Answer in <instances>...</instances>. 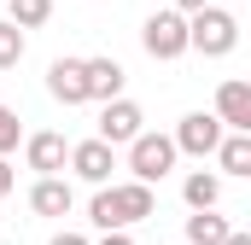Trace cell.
Instances as JSON below:
<instances>
[{"label": "cell", "mask_w": 251, "mask_h": 245, "mask_svg": "<svg viewBox=\"0 0 251 245\" xmlns=\"http://www.w3.org/2000/svg\"><path fill=\"white\" fill-rule=\"evenodd\" d=\"M152 210H158V198H152V187H146V181H105V187H94L88 222H94L100 234H111V228H134V222H146Z\"/></svg>", "instance_id": "1"}, {"label": "cell", "mask_w": 251, "mask_h": 245, "mask_svg": "<svg viewBox=\"0 0 251 245\" xmlns=\"http://www.w3.org/2000/svg\"><path fill=\"white\" fill-rule=\"evenodd\" d=\"M240 47V18L234 12H222V6H199L187 12V53H204V59H228Z\"/></svg>", "instance_id": "2"}, {"label": "cell", "mask_w": 251, "mask_h": 245, "mask_svg": "<svg viewBox=\"0 0 251 245\" xmlns=\"http://www.w3.org/2000/svg\"><path fill=\"white\" fill-rule=\"evenodd\" d=\"M176 158H181V152H176V140H170V134L140 128V134L128 140V175H134V181H146V187L164 181V175L176 170Z\"/></svg>", "instance_id": "3"}, {"label": "cell", "mask_w": 251, "mask_h": 245, "mask_svg": "<svg viewBox=\"0 0 251 245\" xmlns=\"http://www.w3.org/2000/svg\"><path fill=\"white\" fill-rule=\"evenodd\" d=\"M140 47L158 64H176L187 53V12H176V6H170V12H152L146 29H140Z\"/></svg>", "instance_id": "4"}, {"label": "cell", "mask_w": 251, "mask_h": 245, "mask_svg": "<svg viewBox=\"0 0 251 245\" xmlns=\"http://www.w3.org/2000/svg\"><path fill=\"white\" fill-rule=\"evenodd\" d=\"M64 164H70V175H76V181H88V187H105V181H111V170H117V146L94 134V140H76Z\"/></svg>", "instance_id": "5"}, {"label": "cell", "mask_w": 251, "mask_h": 245, "mask_svg": "<svg viewBox=\"0 0 251 245\" xmlns=\"http://www.w3.org/2000/svg\"><path fill=\"white\" fill-rule=\"evenodd\" d=\"M222 134H228V128H222V117H216V111H187V117H181V128H176L170 140H176V152H187V158H210Z\"/></svg>", "instance_id": "6"}, {"label": "cell", "mask_w": 251, "mask_h": 245, "mask_svg": "<svg viewBox=\"0 0 251 245\" xmlns=\"http://www.w3.org/2000/svg\"><path fill=\"white\" fill-rule=\"evenodd\" d=\"M140 128H146V111H140L134 99H123V94H117V99H105V105H100V140L128 146Z\"/></svg>", "instance_id": "7"}, {"label": "cell", "mask_w": 251, "mask_h": 245, "mask_svg": "<svg viewBox=\"0 0 251 245\" xmlns=\"http://www.w3.org/2000/svg\"><path fill=\"white\" fill-rule=\"evenodd\" d=\"M64 158H70V140L53 134V128H41V134H29V140H24V164H29L35 175H59Z\"/></svg>", "instance_id": "8"}, {"label": "cell", "mask_w": 251, "mask_h": 245, "mask_svg": "<svg viewBox=\"0 0 251 245\" xmlns=\"http://www.w3.org/2000/svg\"><path fill=\"white\" fill-rule=\"evenodd\" d=\"M47 94L59 105H88V76H82V59H53L47 64Z\"/></svg>", "instance_id": "9"}, {"label": "cell", "mask_w": 251, "mask_h": 245, "mask_svg": "<svg viewBox=\"0 0 251 245\" xmlns=\"http://www.w3.org/2000/svg\"><path fill=\"white\" fill-rule=\"evenodd\" d=\"M216 117H222V128H251V82L228 76L216 88Z\"/></svg>", "instance_id": "10"}, {"label": "cell", "mask_w": 251, "mask_h": 245, "mask_svg": "<svg viewBox=\"0 0 251 245\" xmlns=\"http://www.w3.org/2000/svg\"><path fill=\"white\" fill-rule=\"evenodd\" d=\"M70 204H76V193H70L64 175H35V187H29V210L35 216H70Z\"/></svg>", "instance_id": "11"}, {"label": "cell", "mask_w": 251, "mask_h": 245, "mask_svg": "<svg viewBox=\"0 0 251 245\" xmlns=\"http://www.w3.org/2000/svg\"><path fill=\"white\" fill-rule=\"evenodd\" d=\"M82 76H88V99H117L123 94V82H128V70L117 59H82Z\"/></svg>", "instance_id": "12"}, {"label": "cell", "mask_w": 251, "mask_h": 245, "mask_svg": "<svg viewBox=\"0 0 251 245\" xmlns=\"http://www.w3.org/2000/svg\"><path fill=\"white\" fill-rule=\"evenodd\" d=\"M210 158H216L222 175H251V128H228Z\"/></svg>", "instance_id": "13"}, {"label": "cell", "mask_w": 251, "mask_h": 245, "mask_svg": "<svg viewBox=\"0 0 251 245\" xmlns=\"http://www.w3.org/2000/svg\"><path fill=\"white\" fill-rule=\"evenodd\" d=\"M228 240V216H216V204L187 216V245H222Z\"/></svg>", "instance_id": "14"}, {"label": "cell", "mask_w": 251, "mask_h": 245, "mask_svg": "<svg viewBox=\"0 0 251 245\" xmlns=\"http://www.w3.org/2000/svg\"><path fill=\"white\" fill-rule=\"evenodd\" d=\"M181 198H187V210L222 204V175H216V170H193L187 181H181Z\"/></svg>", "instance_id": "15"}, {"label": "cell", "mask_w": 251, "mask_h": 245, "mask_svg": "<svg viewBox=\"0 0 251 245\" xmlns=\"http://www.w3.org/2000/svg\"><path fill=\"white\" fill-rule=\"evenodd\" d=\"M29 53V29H18L12 18H0V70H18Z\"/></svg>", "instance_id": "16"}, {"label": "cell", "mask_w": 251, "mask_h": 245, "mask_svg": "<svg viewBox=\"0 0 251 245\" xmlns=\"http://www.w3.org/2000/svg\"><path fill=\"white\" fill-rule=\"evenodd\" d=\"M6 18H12L18 29H41V24L53 18V0H6Z\"/></svg>", "instance_id": "17"}, {"label": "cell", "mask_w": 251, "mask_h": 245, "mask_svg": "<svg viewBox=\"0 0 251 245\" xmlns=\"http://www.w3.org/2000/svg\"><path fill=\"white\" fill-rule=\"evenodd\" d=\"M18 140H24V122H18V111L0 99V158H6V152H18Z\"/></svg>", "instance_id": "18"}, {"label": "cell", "mask_w": 251, "mask_h": 245, "mask_svg": "<svg viewBox=\"0 0 251 245\" xmlns=\"http://www.w3.org/2000/svg\"><path fill=\"white\" fill-rule=\"evenodd\" d=\"M12 187H18V170H12V164H6V158H0V198H6V193H12Z\"/></svg>", "instance_id": "19"}, {"label": "cell", "mask_w": 251, "mask_h": 245, "mask_svg": "<svg viewBox=\"0 0 251 245\" xmlns=\"http://www.w3.org/2000/svg\"><path fill=\"white\" fill-rule=\"evenodd\" d=\"M53 245H94L88 234H53Z\"/></svg>", "instance_id": "20"}, {"label": "cell", "mask_w": 251, "mask_h": 245, "mask_svg": "<svg viewBox=\"0 0 251 245\" xmlns=\"http://www.w3.org/2000/svg\"><path fill=\"white\" fill-rule=\"evenodd\" d=\"M100 245H134V240H128V228H111V234H105Z\"/></svg>", "instance_id": "21"}, {"label": "cell", "mask_w": 251, "mask_h": 245, "mask_svg": "<svg viewBox=\"0 0 251 245\" xmlns=\"http://www.w3.org/2000/svg\"><path fill=\"white\" fill-rule=\"evenodd\" d=\"M222 245H251V234H240V228H228V240Z\"/></svg>", "instance_id": "22"}, {"label": "cell", "mask_w": 251, "mask_h": 245, "mask_svg": "<svg viewBox=\"0 0 251 245\" xmlns=\"http://www.w3.org/2000/svg\"><path fill=\"white\" fill-rule=\"evenodd\" d=\"M199 6H204V0H176V12H199Z\"/></svg>", "instance_id": "23"}, {"label": "cell", "mask_w": 251, "mask_h": 245, "mask_svg": "<svg viewBox=\"0 0 251 245\" xmlns=\"http://www.w3.org/2000/svg\"><path fill=\"white\" fill-rule=\"evenodd\" d=\"M181 245H187V240H181Z\"/></svg>", "instance_id": "24"}]
</instances>
